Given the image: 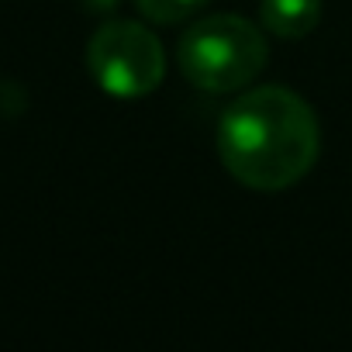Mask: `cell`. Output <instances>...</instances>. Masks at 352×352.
Listing matches in <instances>:
<instances>
[{
    "instance_id": "obj_1",
    "label": "cell",
    "mask_w": 352,
    "mask_h": 352,
    "mask_svg": "<svg viewBox=\"0 0 352 352\" xmlns=\"http://www.w3.org/2000/svg\"><path fill=\"white\" fill-rule=\"evenodd\" d=\"M321 128L304 97L287 87H256L232 100L218 121L221 166L249 190L280 194L311 173Z\"/></svg>"
},
{
    "instance_id": "obj_2",
    "label": "cell",
    "mask_w": 352,
    "mask_h": 352,
    "mask_svg": "<svg viewBox=\"0 0 352 352\" xmlns=\"http://www.w3.org/2000/svg\"><path fill=\"white\" fill-rule=\"evenodd\" d=\"M180 73L204 94H235L249 87L270 59L266 35L239 14L194 21L176 49Z\"/></svg>"
},
{
    "instance_id": "obj_3",
    "label": "cell",
    "mask_w": 352,
    "mask_h": 352,
    "mask_svg": "<svg viewBox=\"0 0 352 352\" xmlns=\"http://www.w3.org/2000/svg\"><path fill=\"white\" fill-rule=\"evenodd\" d=\"M87 66L94 83L121 100L148 97L166 76L162 45L138 21L100 25L87 45Z\"/></svg>"
},
{
    "instance_id": "obj_4",
    "label": "cell",
    "mask_w": 352,
    "mask_h": 352,
    "mask_svg": "<svg viewBox=\"0 0 352 352\" xmlns=\"http://www.w3.org/2000/svg\"><path fill=\"white\" fill-rule=\"evenodd\" d=\"M259 18L276 38H304L321 21V0H263Z\"/></svg>"
},
{
    "instance_id": "obj_5",
    "label": "cell",
    "mask_w": 352,
    "mask_h": 352,
    "mask_svg": "<svg viewBox=\"0 0 352 352\" xmlns=\"http://www.w3.org/2000/svg\"><path fill=\"white\" fill-rule=\"evenodd\" d=\"M138 11L155 21V25H176V21H187L190 14H197L208 0H135Z\"/></svg>"
},
{
    "instance_id": "obj_6",
    "label": "cell",
    "mask_w": 352,
    "mask_h": 352,
    "mask_svg": "<svg viewBox=\"0 0 352 352\" xmlns=\"http://www.w3.org/2000/svg\"><path fill=\"white\" fill-rule=\"evenodd\" d=\"M83 4L90 8V11H97V14H104V11H111L118 0H83Z\"/></svg>"
}]
</instances>
